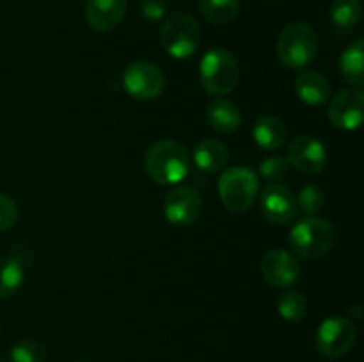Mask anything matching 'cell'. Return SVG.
<instances>
[{"mask_svg":"<svg viewBox=\"0 0 364 362\" xmlns=\"http://www.w3.org/2000/svg\"><path fill=\"white\" fill-rule=\"evenodd\" d=\"M144 167L148 176L159 185H176L187 177L191 169V155L183 144L164 138L149 146L146 151Z\"/></svg>","mask_w":364,"mask_h":362,"instance_id":"6da1fadb","label":"cell"},{"mask_svg":"<svg viewBox=\"0 0 364 362\" xmlns=\"http://www.w3.org/2000/svg\"><path fill=\"white\" fill-rule=\"evenodd\" d=\"M277 59L290 70L309 66L318 53V34L304 21L287 25L276 41Z\"/></svg>","mask_w":364,"mask_h":362,"instance_id":"7a4b0ae2","label":"cell"},{"mask_svg":"<svg viewBox=\"0 0 364 362\" xmlns=\"http://www.w3.org/2000/svg\"><path fill=\"white\" fill-rule=\"evenodd\" d=\"M336 241V229L327 219L306 216L290 231V245L295 254L308 261L323 258Z\"/></svg>","mask_w":364,"mask_h":362,"instance_id":"3957f363","label":"cell"},{"mask_svg":"<svg viewBox=\"0 0 364 362\" xmlns=\"http://www.w3.org/2000/svg\"><path fill=\"white\" fill-rule=\"evenodd\" d=\"M199 77L203 89L208 94L226 96L237 89L240 70L233 53L224 48H212L203 55Z\"/></svg>","mask_w":364,"mask_h":362,"instance_id":"277c9868","label":"cell"},{"mask_svg":"<svg viewBox=\"0 0 364 362\" xmlns=\"http://www.w3.org/2000/svg\"><path fill=\"white\" fill-rule=\"evenodd\" d=\"M259 192V180L255 170L245 165L230 167L219 177V197L231 213H247Z\"/></svg>","mask_w":364,"mask_h":362,"instance_id":"5b68a950","label":"cell"},{"mask_svg":"<svg viewBox=\"0 0 364 362\" xmlns=\"http://www.w3.org/2000/svg\"><path fill=\"white\" fill-rule=\"evenodd\" d=\"M201 27L185 13H173L164 20L160 28V41L164 50L174 59H188L201 46Z\"/></svg>","mask_w":364,"mask_h":362,"instance_id":"8992f818","label":"cell"},{"mask_svg":"<svg viewBox=\"0 0 364 362\" xmlns=\"http://www.w3.org/2000/svg\"><path fill=\"white\" fill-rule=\"evenodd\" d=\"M358 330L354 322L345 316H331L316 330V350L327 358H341L354 348Z\"/></svg>","mask_w":364,"mask_h":362,"instance_id":"52a82bcc","label":"cell"},{"mask_svg":"<svg viewBox=\"0 0 364 362\" xmlns=\"http://www.w3.org/2000/svg\"><path fill=\"white\" fill-rule=\"evenodd\" d=\"M124 91L128 96L139 102H151L156 99L166 89V75L156 64L146 62V60H137V62L128 64L127 70L123 71Z\"/></svg>","mask_w":364,"mask_h":362,"instance_id":"ba28073f","label":"cell"},{"mask_svg":"<svg viewBox=\"0 0 364 362\" xmlns=\"http://www.w3.org/2000/svg\"><path fill=\"white\" fill-rule=\"evenodd\" d=\"M203 197L198 188L180 185L173 188L164 199V215L169 224L178 227H188L201 216Z\"/></svg>","mask_w":364,"mask_h":362,"instance_id":"9c48e42d","label":"cell"},{"mask_svg":"<svg viewBox=\"0 0 364 362\" xmlns=\"http://www.w3.org/2000/svg\"><path fill=\"white\" fill-rule=\"evenodd\" d=\"M287 160L304 174H318L327 165V149L313 135H297L288 144Z\"/></svg>","mask_w":364,"mask_h":362,"instance_id":"30bf717a","label":"cell"},{"mask_svg":"<svg viewBox=\"0 0 364 362\" xmlns=\"http://www.w3.org/2000/svg\"><path fill=\"white\" fill-rule=\"evenodd\" d=\"M301 273L299 259L284 248H272L262 258V275L270 286L288 290L301 279Z\"/></svg>","mask_w":364,"mask_h":362,"instance_id":"8fae6325","label":"cell"},{"mask_svg":"<svg viewBox=\"0 0 364 362\" xmlns=\"http://www.w3.org/2000/svg\"><path fill=\"white\" fill-rule=\"evenodd\" d=\"M259 209L270 224L284 226L297 215V201L288 187L281 183H270L259 195Z\"/></svg>","mask_w":364,"mask_h":362,"instance_id":"7c38bea8","label":"cell"},{"mask_svg":"<svg viewBox=\"0 0 364 362\" xmlns=\"http://www.w3.org/2000/svg\"><path fill=\"white\" fill-rule=\"evenodd\" d=\"M329 121L340 130H358L363 123L364 94L361 89H343L329 105Z\"/></svg>","mask_w":364,"mask_h":362,"instance_id":"4fadbf2b","label":"cell"},{"mask_svg":"<svg viewBox=\"0 0 364 362\" xmlns=\"http://www.w3.org/2000/svg\"><path fill=\"white\" fill-rule=\"evenodd\" d=\"M127 9V0H87L85 18L92 31L105 34L124 20Z\"/></svg>","mask_w":364,"mask_h":362,"instance_id":"5bb4252c","label":"cell"},{"mask_svg":"<svg viewBox=\"0 0 364 362\" xmlns=\"http://www.w3.org/2000/svg\"><path fill=\"white\" fill-rule=\"evenodd\" d=\"M294 91L302 103L309 106H320L331 98V84L326 75L315 70H306L297 75Z\"/></svg>","mask_w":364,"mask_h":362,"instance_id":"9a60e30c","label":"cell"},{"mask_svg":"<svg viewBox=\"0 0 364 362\" xmlns=\"http://www.w3.org/2000/svg\"><path fill=\"white\" fill-rule=\"evenodd\" d=\"M206 119L210 128L217 133L231 135L240 128L242 112L233 102L224 98H213L206 105Z\"/></svg>","mask_w":364,"mask_h":362,"instance_id":"2e32d148","label":"cell"},{"mask_svg":"<svg viewBox=\"0 0 364 362\" xmlns=\"http://www.w3.org/2000/svg\"><path fill=\"white\" fill-rule=\"evenodd\" d=\"M252 137H255L256 144L265 151H276V149L283 148L284 142L288 138V128L279 117L270 116H259L255 121L252 126Z\"/></svg>","mask_w":364,"mask_h":362,"instance_id":"e0dca14e","label":"cell"},{"mask_svg":"<svg viewBox=\"0 0 364 362\" xmlns=\"http://www.w3.org/2000/svg\"><path fill=\"white\" fill-rule=\"evenodd\" d=\"M230 153L224 142L217 138H203L194 149V163L203 172H219L223 167H226Z\"/></svg>","mask_w":364,"mask_h":362,"instance_id":"ac0fdd59","label":"cell"},{"mask_svg":"<svg viewBox=\"0 0 364 362\" xmlns=\"http://www.w3.org/2000/svg\"><path fill=\"white\" fill-rule=\"evenodd\" d=\"M341 75L347 82H350L355 87L364 85V43L363 39H358L352 43L343 52L340 59Z\"/></svg>","mask_w":364,"mask_h":362,"instance_id":"d6986e66","label":"cell"},{"mask_svg":"<svg viewBox=\"0 0 364 362\" xmlns=\"http://www.w3.org/2000/svg\"><path fill=\"white\" fill-rule=\"evenodd\" d=\"M199 11L213 25H228L240 14V0H199Z\"/></svg>","mask_w":364,"mask_h":362,"instance_id":"ffe728a7","label":"cell"},{"mask_svg":"<svg viewBox=\"0 0 364 362\" xmlns=\"http://www.w3.org/2000/svg\"><path fill=\"white\" fill-rule=\"evenodd\" d=\"M23 277L25 270L16 258H0V300L16 293L23 283Z\"/></svg>","mask_w":364,"mask_h":362,"instance_id":"44dd1931","label":"cell"},{"mask_svg":"<svg viewBox=\"0 0 364 362\" xmlns=\"http://www.w3.org/2000/svg\"><path fill=\"white\" fill-rule=\"evenodd\" d=\"M308 311V300L299 290H287L277 298V312L290 323L301 322Z\"/></svg>","mask_w":364,"mask_h":362,"instance_id":"7402d4cb","label":"cell"},{"mask_svg":"<svg viewBox=\"0 0 364 362\" xmlns=\"http://www.w3.org/2000/svg\"><path fill=\"white\" fill-rule=\"evenodd\" d=\"M361 13V0H334L331 6V20L340 28L355 27Z\"/></svg>","mask_w":364,"mask_h":362,"instance_id":"603a6c76","label":"cell"},{"mask_svg":"<svg viewBox=\"0 0 364 362\" xmlns=\"http://www.w3.org/2000/svg\"><path fill=\"white\" fill-rule=\"evenodd\" d=\"M295 201H297V209H301L306 216H315L326 206V192L318 185H306Z\"/></svg>","mask_w":364,"mask_h":362,"instance_id":"cb8c5ba5","label":"cell"},{"mask_svg":"<svg viewBox=\"0 0 364 362\" xmlns=\"http://www.w3.org/2000/svg\"><path fill=\"white\" fill-rule=\"evenodd\" d=\"M46 346L39 341L25 339L14 344L11 348V362H45L46 361Z\"/></svg>","mask_w":364,"mask_h":362,"instance_id":"d4e9b609","label":"cell"},{"mask_svg":"<svg viewBox=\"0 0 364 362\" xmlns=\"http://www.w3.org/2000/svg\"><path fill=\"white\" fill-rule=\"evenodd\" d=\"M288 167H290V163H288V160L283 158V156H269V158H265L259 163V174H262L265 180L277 181L281 180V177H284Z\"/></svg>","mask_w":364,"mask_h":362,"instance_id":"484cf974","label":"cell"},{"mask_svg":"<svg viewBox=\"0 0 364 362\" xmlns=\"http://www.w3.org/2000/svg\"><path fill=\"white\" fill-rule=\"evenodd\" d=\"M18 220V208L13 199L6 194H0V233L11 229Z\"/></svg>","mask_w":364,"mask_h":362,"instance_id":"4316f807","label":"cell"},{"mask_svg":"<svg viewBox=\"0 0 364 362\" xmlns=\"http://www.w3.org/2000/svg\"><path fill=\"white\" fill-rule=\"evenodd\" d=\"M166 2L164 0H141L139 2V13L149 23H155V21L164 20L166 16Z\"/></svg>","mask_w":364,"mask_h":362,"instance_id":"83f0119b","label":"cell"},{"mask_svg":"<svg viewBox=\"0 0 364 362\" xmlns=\"http://www.w3.org/2000/svg\"><path fill=\"white\" fill-rule=\"evenodd\" d=\"M71 362H87V361H84V358H75V361H71Z\"/></svg>","mask_w":364,"mask_h":362,"instance_id":"f1b7e54d","label":"cell"}]
</instances>
